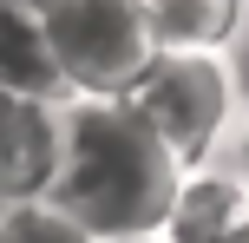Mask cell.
<instances>
[{
  "label": "cell",
  "mask_w": 249,
  "mask_h": 243,
  "mask_svg": "<svg viewBox=\"0 0 249 243\" xmlns=\"http://www.w3.org/2000/svg\"><path fill=\"white\" fill-rule=\"evenodd\" d=\"M158 53H236L249 39V0H138Z\"/></svg>",
  "instance_id": "cell-5"
},
{
  "label": "cell",
  "mask_w": 249,
  "mask_h": 243,
  "mask_svg": "<svg viewBox=\"0 0 249 243\" xmlns=\"http://www.w3.org/2000/svg\"><path fill=\"white\" fill-rule=\"evenodd\" d=\"M0 86L33 92V99H66L53 53H46V33H39V13L26 0H0Z\"/></svg>",
  "instance_id": "cell-6"
},
{
  "label": "cell",
  "mask_w": 249,
  "mask_h": 243,
  "mask_svg": "<svg viewBox=\"0 0 249 243\" xmlns=\"http://www.w3.org/2000/svg\"><path fill=\"white\" fill-rule=\"evenodd\" d=\"M26 7L39 13L66 99H118L158 53L138 0H26Z\"/></svg>",
  "instance_id": "cell-3"
},
{
  "label": "cell",
  "mask_w": 249,
  "mask_h": 243,
  "mask_svg": "<svg viewBox=\"0 0 249 243\" xmlns=\"http://www.w3.org/2000/svg\"><path fill=\"white\" fill-rule=\"evenodd\" d=\"M0 243H92V237L79 230L59 204H46V197H20V204L0 217Z\"/></svg>",
  "instance_id": "cell-7"
},
{
  "label": "cell",
  "mask_w": 249,
  "mask_h": 243,
  "mask_svg": "<svg viewBox=\"0 0 249 243\" xmlns=\"http://www.w3.org/2000/svg\"><path fill=\"white\" fill-rule=\"evenodd\" d=\"M177 165H203L210 151H223L249 118V92L236 73V53H151L144 73L118 92Z\"/></svg>",
  "instance_id": "cell-2"
},
{
  "label": "cell",
  "mask_w": 249,
  "mask_h": 243,
  "mask_svg": "<svg viewBox=\"0 0 249 243\" xmlns=\"http://www.w3.org/2000/svg\"><path fill=\"white\" fill-rule=\"evenodd\" d=\"M59 165V99L0 86V178L20 197H39Z\"/></svg>",
  "instance_id": "cell-4"
},
{
  "label": "cell",
  "mask_w": 249,
  "mask_h": 243,
  "mask_svg": "<svg viewBox=\"0 0 249 243\" xmlns=\"http://www.w3.org/2000/svg\"><path fill=\"white\" fill-rule=\"evenodd\" d=\"M13 204H20V191H13V184H7V178H0V217H7V210H13Z\"/></svg>",
  "instance_id": "cell-8"
},
{
  "label": "cell",
  "mask_w": 249,
  "mask_h": 243,
  "mask_svg": "<svg viewBox=\"0 0 249 243\" xmlns=\"http://www.w3.org/2000/svg\"><path fill=\"white\" fill-rule=\"evenodd\" d=\"M177 178L184 165L124 99H59V165L39 197L59 204L92 243L158 237Z\"/></svg>",
  "instance_id": "cell-1"
}]
</instances>
